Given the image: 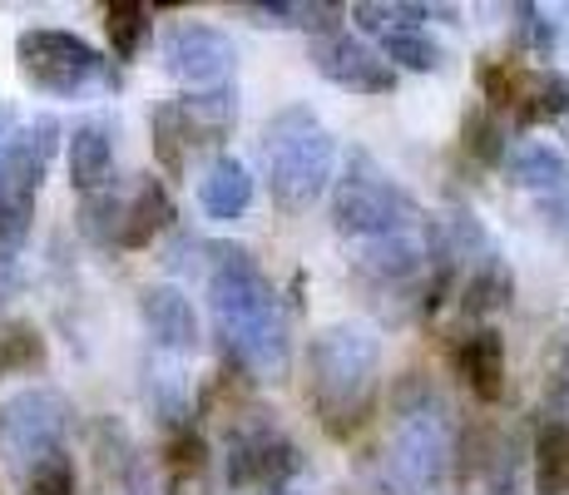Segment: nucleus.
Listing matches in <instances>:
<instances>
[{
  "mask_svg": "<svg viewBox=\"0 0 569 495\" xmlns=\"http://www.w3.org/2000/svg\"><path fill=\"white\" fill-rule=\"evenodd\" d=\"M381 377V343L357 323H337L308 343V392L332 436H347L367 416Z\"/></svg>",
  "mask_w": 569,
  "mask_h": 495,
  "instance_id": "obj_3",
  "label": "nucleus"
},
{
  "mask_svg": "<svg viewBox=\"0 0 569 495\" xmlns=\"http://www.w3.org/2000/svg\"><path fill=\"white\" fill-rule=\"evenodd\" d=\"M64 432H70V406L60 392H16L0 406V461L10 466V476L26 481L46 456L64 451Z\"/></svg>",
  "mask_w": 569,
  "mask_h": 495,
  "instance_id": "obj_8",
  "label": "nucleus"
},
{
  "mask_svg": "<svg viewBox=\"0 0 569 495\" xmlns=\"http://www.w3.org/2000/svg\"><path fill=\"white\" fill-rule=\"evenodd\" d=\"M258 159H262V174H268V194L288 214L312 208L337 179V139L312 105L278 109L262 125Z\"/></svg>",
  "mask_w": 569,
  "mask_h": 495,
  "instance_id": "obj_2",
  "label": "nucleus"
},
{
  "mask_svg": "<svg viewBox=\"0 0 569 495\" xmlns=\"http://www.w3.org/2000/svg\"><path fill=\"white\" fill-rule=\"evenodd\" d=\"M461 372L466 387L476 392V402H500L506 396V343L496 327H476L461 343Z\"/></svg>",
  "mask_w": 569,
  "mask_h": 495,
  "instance_id": "obj_17",
  "label": "nucleus"
},
{
  "mask_svg": "<svg viewBox=\"0 0 569 495\" xmlns=\"http://www.w3.org/2000/svg\"><path fill=\"white\" fill-rule=\"evenodd\" d=\"M510 268L500 258H486V263H476V273H470V283H466V303H461V313L466 317H486V313H496V307H506L510 303Z\"/></svg>",
  "mask_w": 569,
  "mask_h": 495,
  "instance_id": "obj_23",
  "label": "nucleus"
},
{
  "mask_svg": "<svg viewBox=\"0 0 569 495\" xmlns=\"http://www.w3.org/2000/svg\"><path fill=\"white\" fill-rule=\"evenodd\" d=\"M421 218L426 214L416 208V198L367 149L347 154L342 179H332V228L342 244H377V238H391L401 228H416Z\"/></svg>",
  "mask_w": 569,
  "mask_h": 495,
  "instance_id": "obj_4",
  "label": "nucleus"
},
{
  "mask_svg": "<svg viewBox=\"0 0 569 495\" xmlns=\"http://www.w3.org/2000/svg\"><path fill=\"white\" fill-rule=\"evenodd\" d=\"M480 95L490 109H520L530 95V70H520L516 60H486L480 65Z\"/></svg>",
  "mask_w": 569,
  "mask_h": 495,
  "instance_id": "obj_25",
  "label": "nucleus"
},
{
  "mask_svg": "<svg viewBox=\"0 0 569 495\" xmlns=\"http://www.w3.org/2000/svg\"><path fill=\"white\" fill-rule=\"evenodd\" d=\"M302 451L272 422V412H243L223 436V476L233 491L278 495L298 481Z\"/></svg>",
  "mask_w": 569,
  "mask_h": 495,
  "instance_id": "obj_5",
  "label": "nucleus"
},
{
  "mask_svg": "<svg viewBox=\"0 0 569 495\" xmlns=\"http://www.w3.org/2000/svg\"><path fill=\"white\" fill-rule=\"evenodd\" d=\"M535 495H569V412L540 422V436H535Z\"/></svg>",
  "mask_w": 569,
  "mask_h": 495,
  "instance_id": "obj_20",
  "label": "nucleus"
},
{
  "mask_svg": "<svg viewBox=\"0 0 569 495\" xmlns=\"http://www.w3.org/2000/svg\"><path fill=\"white\" fill-rule=\"evenodd\" d=\"M199 204H203L208 218H218V224L243 218L248 204H253V174H248V164H238L233 154H223V159L208 164V174L199 184Z\"/></svg>",
  "mask_w": 569,
  "mask_h": 495,
  "instance_id": "obj_15",
  "label": "nucleus"
},
{
  "mask_svg": "<svg viewBox=\"0 0 569 495\" xmlns=\"http://www.w3.org/2000/svg\"><path fill=\"white\" fill-rule=\"evenodd\" d=\"M54 149H60V119L54 115H36L26 129H16L6 154V174H0V208L36 214V194L50 174Z\"/></svg>",
  "mask_w": 569,
  "mask_h": 495,
  "instance_id": "obj_10",
  "label": "nucleus"
},
{
  "mask_svg": "<svg viewBox=\"0 0 569 495\" xmlns=\"http://www.w3.org/2000/svg\"><path fill=\"white\" fill-rule=\"evenodd\" d=\"M516 16H520V46L530 50L535 60H550V55H555V20H550V10L516 6Z\"/></svg>",
  "mask_w": 569,
  "mask_h": 495,
  "instance_id": "obj_29",
  "label": "nucleus"
},
{
  "mask_svg": "<svg viewBox=\"0 0 569 495\" xmlns=\"http://www.w3.org/2000/svg\"><path fill=\"white\" fill-rule=\"evenodd\" d=\"M193 139H199V135L189 129V119H183L179 99H169V105L154 109V159H159L163 174H173V179H179V174L189 169Z\"/></svg>",
  "mask_w": 569,
  "mask_h": 495,
  "instance_id": "obj_21",
  "label": "nucleus"
},
{
  "mask_svg": "<svg viewBox=\"0 0 569 495\" xmlns=\"http://www.w3.org/2000/svg\"><path fill=\"white\" fill-rule=\"evenodd\" d=\"M278 495H308V491H292V486H288V491H278Z\"/></svg>",
  "mask_w": 569,
  "mask_h": 495,
  "instance_id": "obj_31",
  "label": "nucleus"
},
{
  "mask_svg": "<svg viewBox=\"0 0 569 495\" xmlns=\"http://www.w3.org/2000/svg\"><path fill=\"white\" fill-rule=\"evenodd\" d=\"M510 174H516V184L525 189V198L540 208L545 228L569 244V159H565V154L555 145H545V139H535V145L516 149Z\"/></svg>",
  "mask_w": 569,
  "mask_h": 495,
  "instance_id": "obj_12",
  "label": "nucleus"
},
{
  "mask_svg": "<svg viewBox=\"0 0 569 495\" xmlns=\"http://www.w3.org/2000/svg\"><path fill=\"white\" fill-rule=\"evenodd\" d=\"M139 313H144V327L149 337L173 352V357H189V352H199V313H193V303L183 297L179 288H169V283H154V288L139 293Z\"/></svg>",
  "mask_w": 569,
  "mask_h": 495,
  "instance_id": "obj_13",
  "label": "nucleus"
},
{
  "mask_svg": "<svg viewBox=\"0 0 569 495\" xmlns=\"http://www.w3.org/2000/svg\"><path fill=\"white\" fill-rule=\"evenodd\" d=\"M381 55H387L391 70H416V75H436L446 60V50L436 46V36L426 30V20H401V26L377 30Z\"/></svg>",
  "mask_w": 569,
  "mask_h": 495,
  "instance_id": "obj_19",
  "label": "nucleus"
},
{
  "mask_svg": "<svg viewBox=\"0 0 569 495\" xmlns=\"http://www.w3.org/2000/svg\"><path fill=\"white\" fill-rule=\"evenodd\" d=\"M114 179V135L104 119H84L70 135V184L80 194H100Z\"/></svg>",
  "mask_w": 569,
  "mask_h": 495,
  "instance_id": "obj_14",
  "label": "nucleus"
},
{
  "mask_svg": "<svg viewBox=\"0 0 569 495\" xmlns=\"http://www.w3.org/2000/svg\"><path fill=\"white\" fill-rule=\"evenodd\" d=\"M20 486H26V495H74V461L64 456V451H54Z\"/></svg>",
  "mask_w": 569,
  "mask_h": 495,
  "instance_id": "obj_27",
  "label": "nucleus"
},
{
  "mask_svg": "<svg viewBox=\"0 0 569 495\" xmlns=\"http://www.w3.org/2000/svg\"><path fill=\"white\" fill-rule=\"evenodd\" d=\"M119 224H124V204H119L114 189L84 194V204H80V228H84V238L119 248Z\"/></svg>",
  "mask_w": 569,
  "mask_h": 495,
  "instance_id": "obj_26",
  "label": "nucleus"
},
{
  "mask_svg": "<svg viewBox=\"0 0 569 495\" xmlns=\"http://www.w3.org/2000/svg\"><path fill=\"white\" fill-rule=\"evenodd\" d=\"M456 466V426L446 416L441 402H421L407 406L397 422L387 451V476L401 486V495H421L436 491Z\"/></svg>",
  "mask_w": 569,
  "mask_h": 495,
  "instance_id": "obj_7",
  "label": "nucleus"
},
{
  "mask_svg": "<svg viewBox=\"0 0 569 495\" xmlns=\"http://www.w3.org/2000/svg\"><path fill=\"white\" fill-rule=\"evenodd\" d=\"M466 149L476 154L480 164H490V169H496L500 159H506V139H500V119L490 115V109H476V115L466 119Z\"/></svg>",
  "mask_w": 569,
  "mask_h": 495,
  "instance_id": "obj_28",
  "label": "nucleus"
},
{
  "mask_svg": "<svg viewBox=\"0 0 569 495\" xmlns=\"http://www.w3.org/2000/svg\"><path fill=\"white\" fill-rule=\"evenodd\" d=\"M16 60H20V75L50 99H80L94 85H114L109 60L84 36H74V30H50V26L26 30L16 40Z\"/></svg>",
  "mask_w": 569,
  "mask_h": 495,
  "instance_id": "obj_6",
  "label": "nucleus"
},
{
  "mask_svg": "<svg viewBox=\"0 0 569 495\" xmlns=\"http://www.w3.org/2000/svg\"><path fill=\"white\" fill-rule=\"evenodd\" d=\"M173 218H179V214H173V198H169V189H163V179L144 174V179H139V189H134V198L124 204L119 248H149L163 228L173 224Z\"/></svg>",
  "mask_w": 569,
  "mask_h": 495,
  "instance_id": "obj_16",
  "label": "nucleus"
},
{
  "mask_svg": "<svg viewBox=\"0 0 569 495\" xmlns=\"http://www.w3.org/2000/svg\"><path fill=\"white\" fill-rule=\"evenodd\" d=\"M243 16L272 30H312V36L342 30V6L332 0H258V6H243Z\"/></svg>",
  "mask_w": 569,
  "mask_h": 495,
  "instance_id": "obj_18",
  "label": "nucleus"
},
{
  "mask_svg": "<svg viewBox=\"0 0 569 495\" xmlns=\"http://www.w3.org/2000/svg\"><path fill=\"white\" fill-rule=\"evenodd\" d=\"M46 362V337L36 323H0V377H20Z\"/></svg>",
  "mask_w": 569,
  "mask_h": 495,
  "instance_id": "obj_24",
  "label": "nucleus"
},
{
  "mask_svg": "<svg viewBox=\"0 0 569 495\" xmlns=\"http://www.w3.org/2000/svg\"><path fill=\"white\" fill-rule=\"evenodd\" d=\"M16 109L0 105V174H6V154H10V139H16Z\"/></svg>",
  "mask_w": 569,
  "mask_h": 495,
  "instance_id": "obj_30",
  "label": "nucleus"
},
{
  "mask_svg": "<svg viewBox=\"0 0 569 495\" xmlns=\"http://www.w3.org/2000/svg\"><path fill=\"white\" fill-rule=\"evenodd\" d=\"M208 303L223 352L253 382H282L292 367L288 313L243 244H208Z\"/></svg>",
  "mask_w": 569,
  "mask_h": 495,
  "instance_id": "obj_1",
  "label": "nucleus"
},
{
  "mask_svg": "<svg viewBox=\"0 0 569 495\" xmlns=\"http://www.w3.org/2000/svg\"><path fill=\"white\" fill-rule=\"evenodd\" d=\"M312 70L322 75L327 85L352 95H391L397 90V70L381 60L371 46H362L347 30H332V36H312Z\"/></svg>",
  "mask_w": 569,
  "mask_h": 495,
  "instance_id": "obj_11",
  "label": "nucleus"
},
{
  "mask_svg": "<svg viewBox=\"0 0 569 495\" xmlns=\"http://www.w3.org/2000/svg\"><path fill=\"white\" fill-rule=\"evenodd\" d=\"M104 36H109L114 60L129 65L149 40V6H139V0H109L104 6Z\"/></svg>",
  "mask_w": 569,
  "mask_h": 495,
  "instance_id": "obj_22",
  "label": "nucleus"
},
{
  "mask_svg": "<svg viewBox=\"0 0 569 495\" xmlns=\"http://www.w3.org/2000/svg\"><path fill=\"white\" fill-rule=\"evenodd\" d=\"M163 70H169L189 95L233 90L238 46L218 26H203V20H179V26L163 36Z\"/></svg>",
  "mask_w": 569,
  "mask_h": 495,
  "instance_id": "obj_9",
  "label": "nucleus"
}]
</instances>
